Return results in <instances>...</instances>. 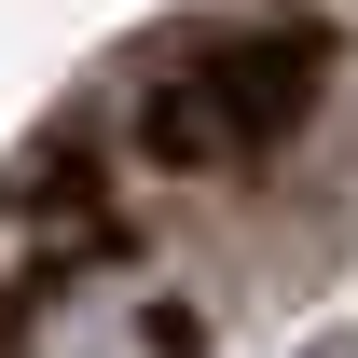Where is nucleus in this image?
<instances>
[{"mask_svg":"<svg viewBox=\"0 0 358 358\" xmlns=\"http://www.w3.org/2000/svg\"><path fill=\"white\" fill-rule=\"evenodd\" d=\"M303 110H317L303 28H193L179 55L138 69V152H166V166H248Z\"/></svg>","mask_w":358,"mask_h":358,"instance_id":"f257e3e1","label":"nucleus"}]
</instances>
